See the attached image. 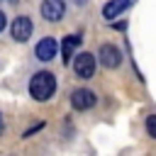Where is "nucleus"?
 <instances>
[{"label":"nucleus","mask_w":156,"mask_h":156,"mask_svg":"<svg viewBox=\"0 0 156 156\" xmlns=\"http://www.w3.org/2000/svg\"><path fill=\"white\" fill-rule=\"evenodd\" d=\"M132 2H134V0H110V2L102 7V17H105V20H115V17L122 15Z\"/></svg>","instance_id":"8"},{"label":"nucleus","mask_w":156,"mask_h":156,"mask_svg":"<svg viewBox=\"0 0 156 156\" xmlns=\"http://www.w3.org/2000/svg\"><path fill=\"white\" fill-rule=\"evenodd\" d=\"M56 90V78L49 73V71H39L32 76L29 80V95L34 100H49Z\"/></svg>","instance_id":"1"},{"label":"nucleus","mask_w":156,"mask_h":156,"mask_svg":"<svg viewBox=\"0 0 156 156\" xmlns=\"http://www.w3.org/2000/svg\"><path fill=\"white\" fill-rule=\"evenodd\" d=\"M98 58H100V63H102L105 68H117V66L122 63V54H119V49L112 46V44H102Z\"/></svg>","instance_id":"4"},{"label":"nucleus","mask_w":156,"mask_h":156,"mask_svg":"<svg viewBox=\"0 0 156 156\" xmlns=\"http://www.w3.org/2000/svg\"><path fill=\"white\" fill-rule=\"evenodd\" d=\"M71 105H73L76 110H88V107L95 105V93L88 90V88H78V90H73V95H71Z\"/></svg>","instance_id":"7"},{"label":"nucleus","mask_w":156,"mask_h":156,"mask_svg":"<svg viewBox=\"0 0 156 156\" xmlns=\"http://www.w3.org/2000/svg\"><path fill=\"white\" fill-rule=\"evenodd\" d=\"M73 71H76L78 78H90L95 73V56L88 54V51L73 56Z\"/></svg>","instance_id":"2"},{"label":"nucleus","mask_w":156,"mask_h":156,"mask_svg":"<svg viewBox=\"0 0 156 156\" xmlns=\"http://www.w3.org/2000/svg\"><path fill=\"white\" fill-rule=\"evenodd\" d=\"M10 32H12V39H15V41H27V39L32 37V20H29V17H17V20L12 22Z\"/></svg>","instance_id":"6"},{"label":"nucleus","mask_w":156,"mask_h":156,"mask_svg":"<svg viewBox=\"0 0 156 156\" xmlns=\"http://www.w3.org/2000/svg\"><path fill=\"white\" fill-rule=\"evenodd\" d=\"M5 24H7V20H5V15H2V10H0V32L5 29Z\"/></svg>","instance_id":"11"},{"label":"nucleus","mask_w":156,"mask_h":156,"mask_svg":"<svg viewBox=\"0 0 156 156\" xmlns=\"http://www.w3.org/2000/svg\"><path fill=\"white\" fill-rule=\"evenodd\" d=\"M146 132H149V136L156 139V115H149L146 117Z\"/></svg>","instance_id":"10"},{"label":"nucleus","mask_w":156,"mask_h":156,"mask_svg":"<svg viewBox=\"0 0 156 156\" xmlns=\"http://www.w3.org/2000/svg\"><path fill=\"white\" fill-rule=\"evenodd\" d=\"M56 49H58L56 39H54V37H44V39L37 41V46H34V56H37L39 61H51V58L56 56Z\"/></svg>","instance_id":"3"},{"label":"nucleus","mask_w":156,"mask_h":156,"mask_svg":"<svg viewBox=\"0 0 156 156\" xmlns=\"http://www.w3.org/2000/svg\"><path fill=\"white\" fill-rule=\"evenodd\" d=\"M78 41H80V39H78L76 34H68V37H63V41H61V56H63V63H68V61L73 58Z\"/></svg>","instance_id":"9"},{"label":"nucleus","mask_w":156,"mask_h":156,"mask_svg":"<svg viewBox=\"0 0 156 156\" xmlns=\"http://www.w3.org/2000/svg\"><path fill=\"white\" fill-rule=\"evenodd\" d=\"M66 12V2L63 0H44L41 2V17L49 22H58Z\"/></svg>","instance_id":"5"}]
</instances>
